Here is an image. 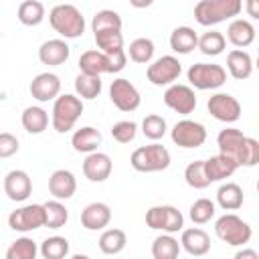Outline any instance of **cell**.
Returning a JSON list of instances; mask_svg holds the SVG:
<instances>
[{
  "label": "cell",
  "instance_id": "cell-1",
  "mask_svg": "<svg viewBox=\"0 0 259 259\" xmlns=\"http://www.w3.org/2000/svg\"><path fill=\"white\" fill-rule=\"evenodd\" d=\"M243 0H200L194 6V18L200 26H214L223 20L239 16Z\"/></svg>",
  "mask_w": 259,
  "mask_h": 259
},
{
  "label": "cell",
  "instance_id": "cell-2",
  "mask_svg": "<svg viewBox=\"0 0 259 259\" xmlns=\"http://www.w3.org/2000/svg\"><path fill=\"white\" fill-rule=\"evenodd\" d=\"M49 22L63 38H79L85 32V18L73 4H57L49 12Z\"/></svg>",
  "mask_w": 259,
  "mask_h": 259
},
{
  "label": "cell",
  "instance_id": "cell-3",
  "mask_svg": "<svg viewBox=\"0 0 259 259\" xmlns=\"http://www.w3.org/2000/svg\"><path fill=\"white\" fill-rule=\"evenodd\" d=\"M83 113V99L73 95V93H65V95H57L55 103H53V113H51V123L53 130L59 134H67L73 130V125L77 123V119Z\"/></svg>",
  "mask_w": 259,
  "mask_h": 259
},
{
  "label": "cell",
  "instance_id": "cell-4",
  "mask_svg": "<svg viewBox=\"0 0 259 259\" xmlns=\"http://www.w3.org/2000/svg\"><path fill=\"white\" fill-rule=\"evenodd\" d=\"M130 164L138 172H146V174L148 172H162L170 166V152L158 142L148 144V146H140L132 152Z\"/></svg>",
  "mask_w": 259,
  "mask_h": 259
},
{
  "label": "cell",
  "instance_id": "cell-5",
  "mask_svg": "<svg viewBox=\"0 0 259 259\" xmlns=\"http://www.w3.org/2000/svg\"><path fill=\"white\" fill-rule=\"evenodd\" d=\"M214 235L223 243H227L231 247H241V245H247L251 241L253 231H251L249 223H245L241 217H237L233 212H227V214H223V217L217 219V223H214Z\"/></svg>",
  "mask_w": 259,
  "mask_h": 259
},
{
  "label": "cell",
  "instance_id": "cell-6",
  "mask_svg": "<svg viewBox=\"0 0 259 259\" xmlns=\"http://www.w3.org/2000/svg\"><path fill=\"white\" fill-rule=\"evenodd\" d=\"M186 77L194 89L206 91V89H219L221 85H225L227 71L214 63H194L186 71Z\"/></svg>",
  "mask_w": 259,
  "mask_h": 259
},
{
  "label": "cell",
  "instance_id": "cell-7",
  "mask_svg": "<svg viewBox=\"0 0 259 259\" xmlns=\"http://www.w3.org/2000/svg\"><path fill=\"white\" fill-rule=\"evenodd\" d=\"M182 73V65L176 57L172 55H164L160 59H156L154 63L148 65L146 69V77L152 85L162 87V85H172Z\"/></svg>",
  "mask_w": 259,
  "mask_h": 259
},
{
  "label": "cell",
  "instance_id": "cell-8",
  "mask_svg": "<svg viewBox=\"0 0 259 259\" xmlns=\"http://www.w3.org/2000/svg\"><path fill=\"white\" fill-rule=\"evenodd\" d=\"M8 227L18 233H30L45 227V206L42 204H26L8 214Z\"/></svg>",
  "mask_w": 259,
  "mask_h": 259
},
{
  "label": "cell",
  "instance_id": "cell-9",
  "mask_svg": "<svg viewBox=\"0 0 259 259\" xmlns=\"http://www.w3.org/2000/svg\"><path fill=\"white\" fill-rule=\"evenodd\" d=\"M170 138L178 148H198L206 142V127L194 119H180L172 127Z\"/></svg>",
  "mask_w": 259,
  "mask_h": 259
},
{
  "label": "cell",
  "instance_id": "cell-10",
  "mask_svg": "<svg viewBox=\"0 0 259 259\" xmlns=\"http://www.w3.org/2000/svg\"><path fill=\"white\" fill-rule=\"evenodd\" d=\"M109 99H111V103H113L119 111H134V109H138L140 103H142V97H140V91L136 89V85H134L132 81L123 79V77L111 81Z\"/></svg>",
  "mask_w": 259,
  "mask_h": 259
},
{
  "label": "cell",
  "instance_id": "cell-11",
  "mask_svg": "<svg viewBox=\"0 0 259 259\" xmlns=\"http://www.w3.org/2000/svg\"><path fill=\"white\" fill-rule=\"evenodd\" d=\"M164 103L166 107H170L172 111L180 113V115H188L196 109V95L194 89L188 85H178L172 83L166 91H164Z\"/></svg>",
  "mask_w": 259,
  "mask_h": 259
},
{
  "label": "cell",
  "instance_id": "cell-12",
  "mask_svg": "<svg viewBox=\"0 0 259 259\" xmlns=\"http://www.w3.org/2000/svg\"><path fill=\"white\" fill-rule=\"evenodd\" d=\"M206 107L208 113L223 123H235L241 117V103L231 93H214L208 99Z\"/></svg>",
  "mask_w": 259,
  "mask_h": 259
},
{
  "label": "cell",
  "instance_id": "cell-13",
  "mask_svg": "<svg viewBox=\"0 0 259 259\" xmlns=\"http://www.w3.org/2000/svg\"><path fill=\"white\" fill-rule=\"evenodd\" d=\"M30 95L40 101V103H47V101H53L59 93H61V79L59 75L55 73H38L32 81H30V87H28Z\"/></svg>",
  "mask_w": 259,
  "mask_h": 259
},
{
  "label": "cell",
  "instance_id": "cell-14",
  "mask_svg": "<svg viewBox=\"0 0 259 259\" xmlns=\"http://www.w3.org/2000/svg\"><path fill=\"white\" fill-rule=\"evenodd\" d=\"M111 170H113L111 158L103 152H97V150L89 152L85 162H83V174L91 182H105L111 176Z\"/></svg>",
  "mask_w": 259,
  "mask_h": 259
},
{
  "label": "cell",
  "instance_id": "cell-15",
  "mask_svg": "<svg viewBox=\"0 0 259 259\" xmlns=\"http://www.w3.org/2000/svg\"><path fill=\"white\" fill-rule=\"evenodd\" d=\"M4 192L10 200L22 202L32 192V180L24 170H10L4 176Z\"/></svg>",
  "mask_w": 259,
  "mask_h": 259
},
{
  "label": "cell",
  "instance_id": "cell-16",
  "mask_svg": "<svg viewBox=\"0 0 259 259\" xmlns=\"http://www.w3.org/2000/svg\"><path fill=\"white\" fill-rule=\"evenodd\" d=\"M69 55H71V49L65 42V38L45 40L40 45V49H38V61L42 65H49V67H59L63 63H67L69 61Z\"/></svg>",
  "mask_w": 259,
  "mask_h": 259
},
{
  "label": "cell",
  "instance_id": "cell-17",
  "mask_svg": "<svg viewBox=\"0 0 259 259\" xmlns=\"http://www.w3.org/2000/svg\"><path fill=\"white\" fill-rule=\"evenodd\" d=\"M77 190V178L71 170H55L49 178V192L57 200H69Z\"/></svg>",
  "mask_w": 259,
  "mask_h": 259
},
{
  "label": "cell",
  "instance_id": "cell-18",
  "mask_svg": "<svg viewBox=\"0 0 259 259\" xmlns=\"http://www.w3.org/2000/svg\"><path fill=\"white\" fill-rule=\"evenodd\" d=\"M180 247L192 257H202L210 251V237L206 231H202L198 227L184 229L182 237H180Z\"/></svg>",
  "mask_w": 259,
  "mask_h": 259
},
{
  "label": "cell",
  "instance_id": "cell-19",
  "mask_svg": "<svg viewBox=\"0 0 259 259\" xmlns=\"http://www.w3.org/2000/svg\"><path fill=\"white\" fill-rule=\"evenodd\" d=\"M111 221V208L105 202H91L81 210V225L87 231H101Z\"/></svg>",
  "mask_w": 259,
  "mask_h": 259
},
{
  "label": "cell",
  "instance_id": "cell-20",
  "mask_svg": "<svg viewBox=\"0 0 259 259\" xmlns=\"http://www.w3.org/2000/svg\"><path fill=\"white\" fill-rule=\"evenodd\" d=\"M245 138L247 136L241 130H237V127H225V130H221L219 136H217L219 152L231 156L237 162V166H239V158H241V150H243Z\"/></svg>",
  "mask_w": 259,
  "mask_h": 259
},
{
  "label": "cell",
  "instance_id": "cell-21",
  "mask_svg": "<svg viewBox=\"0 0 259 259\" xmlns=\"http://www.w3.org/2000/svg\"><path fill=\"white\" fill-rule=\"evenodd\" d=\"M237 162L227 156V154H217V156H210L208 160H204V172H206V178L210 182H221L229 176H233V172L237 170Z\"/></svg>",
  "mask_w": 259,
  "mask_h": 259
},
{
  "label": "cell",
  "instance_id": "cell-22",
  "mask_svg": "<svg viewBox=\"0 0 259 259\" xmlns=\"http://www.w3.org/2000/svg\"><path fill=\"white\" fill-rule=\"evenodd\" d=\"M227 69L231 73L233 79L237 81H245L251 77L253 73V59L247 51L243 49H233L229 55H227Z\"/></svg>",
  "mask_w": 259,
  "mask_h": 259
},
{
  "label": "cell",
  "instance_id": "cell-23",
  "mask_svg": "<svg viewBox=\"0 0 259 259\" xmlns=\"http://www.w3.org/2000/svg\"><path fill=\"white\" fill-rule=\"evenodd\" d=\"M227 38L233 47L245 49L255 40V26L245 18H233L227 28Z\"/></svg>",
  "mask_w": 259,
  "mask_h": 259
},
{
  "label": "cell",
  "instance_id": "cell-24",
  "mask_svg": "<svg viewBox=\"0 0 259 259\" xmlns=\"http://www.w3.org/2000/svg\"><path fill=\"white\" fill-rule=\"evenodd\" d=\"M103 142V136L99 130L91 127V125H85L81 130H77L71 138V146L75 152H81V154H89V152H95Z\"/></svg>",
  "mask_w": 259,
  "mask_h": 259
},
{
  "label": "cell",
  "instance_id": "cell-25",
  "mask_svg": "<svg viewBox=\"0 0 259 259\" xmlns=\"http://www.w3.org/2000/svg\"><path fill=\"white\" fill-rule=\"evenodd\" d=\"M198 34L190 26H176L170 34V49L178 55H188L196 49Z\"/></svg>",
  "mask_w": 259,
  "mask_h": 259
},
{
  "label": "cell",
  "instance_id": "cell-26",
  "mask_svg": "<svg viewBox=\"0 0 259 259\" xmlns=\"http://www.w3.org/2000/svg\"><path fill=\"white\" fill-rule=\"evenodd\" d=\"M243 188L235 182H227V184H221L219 190H217V204L223 208V210H237L243 206Z\"/></svg>",
  "mask_w": 259,
  "mask_h": 259
},
{
  "label": "cell",
  "instance_id": "cell-27",
  "mask_svg": "<svg viewBox=\"0 0 259 259\" xmlns=\"http://www.w3.org/2000/svg\"><path fill=\"white\" fill-rule=\"evenodd\" d=\"M45 16H47V10L38 0H24L16 10V18L24 26H38L45 20Z\"/></svg>",
  "mask_w": 259,
  "mask_h": 259
},
{
  "label": "cell",
  "instance_id": "cell-28",
  "mask_svg": "<svg viewBox=\"0 0 259 259\" xmlns=\"http://www.w3.org/2000/svg\"><path fill=\"white\" fill-rule=\"evenodd\" d=\"M20 121L28 134H42L49 127V113L38 105H28L22 111Z\"/></svg>",
  "mask_w": 259,
  "mask_h": 259
},
{
  "label": "cell",
  "instance_id": "cell-29",
  "mask_svg": "<svg viewBox=\"0 0 259 259\" xmlns=\"http://www.w3.org/2000/svg\"><path fill=\"white\" fill-rule=\"evenodd\" d=\"M79 69H81V73L103 75V73H107V55L101 53L99 49L85 51L79 57Z\"/></svg>",
  "mask_w": 259,
  "mask_h": 259
},
{
  "label": "cell",
  "instance_id": "cell-30",
  "mask_svg": "<svg viewBox=\"0 0 259 259\" xmlns=\"http://www.w3.org/2000/svg\"><path fill=\"white\" fill-rule=\"evenodd\" d=\"M103 89L101 75H89V73H79L75 77V93L81 99H95L99 97Z\"/></svg>",
  "mask_w": 259,
  "mask_h": 259
},
{
  "label": "cell",
  "instance_id": "cell-31",
  "mask_svg": "<svg viewBox=\"0 0 259 259\" xmlns=\"http://www.w3.org/2000/svg\"><path fill=\"white\" fill-rule=\"evenodd\" d=\"M125 243H127V237H125V233L121 229H107L99 237V249L105 255L121 253L125 249Z\"/></svg>",
  "mask_w": 259,
  "mask_h": 259
},
{
  "label": "cell",
  "instance_id": "cell-32",
  "mask_svg": "<svg viewBox=\"0 0 259 259\" xmlns=\"http://www.w3.org/2000/svg\"><path fill=\"white\" fill-rule=\"evenodd\" d=\"M225 47H227V38H225V34L219 32V30H208V32H204L202 36H198V42H196V49H200V53L206 55V57H217V55H221V53L225 51Z\"/></svg>",
  "mask_w": 259,
  "mask_h": 259
},
{
  "label": "cell",
  "instance_id": "cell-33",
  "mask_svg": "<svg viewBox=\"0 0 259 259\" xmlns=\"http://www.w3.org/2000/svg\"><path fill=\"white\" fill-rule=\"evenodd\" d=\"M45 206V227L49 229H61L69 221V210L61 200H49L42 204Z\"/></svg>",
  "mask_w": 259,
  "mask_h": 259
},
{
  "label": "cell",
  "instance_id": "cell-34",
  "mask_svg": "<svg viewBox=\"0 0 259 259\" xmlns=\"http://www.w3.org/2000/svg\"><path fill=\"white\" fill-rule=\"evenodd\" d=\"M180 253V243L170 235H160L152 243V257L154 259H176Z\"/></svg>",
  "mask_w": 259,
  "mask_h": 259
},
{
  "label": "cell",
  "instance_id": "cell-35",
  "mask_svg": "<svg viewBox=\"0 0 259 259\" xmlns=\"http://www.w3.org/2000/svg\"><path fill=\"white\" fill-rule=\"evenodd\" d=\"M154 40L152 38H146V36H140V38H134L130 42V49H127V55L134 63H140V65H148L152 59H154Z\"/></svg>",
  "mask_w": 259,
  "mask_h": 259
},
{
  "label": "cell",
  "instance_id": "cell-36",
  "mask_svg": "<svg viewBox=\"0 0 259 259\" xmlns=\"http://www.w3.org/2000/svg\"><path fill=\"white\" fill-rule=\"evenodd\" d=\"M95 36V45L101 53L111 55L117 51H123V36L121 30H101V32H93Z\"/></svg>",
  "mask_w": 259,
  "mask_h": 259
},
{
  "label": "cell",
  "instance_id": "cell-37",
  "mask_svg": "<svg viewBox=\"0 0 259 259\" xmlns=\"http://www.w3.org/2000/svg\"><path fill=\"white\" fill-rule=\"evenodd\" d=\"M121 16L115 12V10H109V8H103L99 10L93 20H91V30L93 32H101V30H121Z\"/></svg>",
  "mask_w": 259,
  "mask_h": 259
},
{
  "label": "cell",
  "instance_id": "cell-38",
  "mask_svg": "<svg viewBox=\"0 0 259 259\" xmlns=\"http://www.w3.org/2000/svg\"><path fill=\"white\" fill-rule=\"evenodd\" d=\"M40 255L45 259H63L69 255V241L65 237H59V235L47 237L40 243Z\"/></svg>",
  "mask_w": 259,
  "mask_h": 259
},
{
  "label": "cell",
  "instance_id": "cell-39",
  "mask_svg": "<svg viewBox=\"0 0 259 259\" xmlns=\"http://www.w3.org/2000/svg\"><path fill=\"white\" fill-rule=\"evenodd\" d=\"M184 180L190 188L194 190H202L210 184V180L206 178V172H204V160H194L190 162L186 168H184Z\"/></svg>",
  "mask_w": 259,
  "mask_h": 259
},
{
  "label": "cell",
  "instance_id": "cell-40",
  "mask_svg": "<svg viewBox=\"0 0 259 259\" xmlns=\"http://www.w3.org/2000/svg\"><path fill=\"white\" fill-rule=\"evenodd\" d=\"M36 253H38L36 243L30 237H20L6 249V259H34Z\"/></svg>",
  "mask_w": 259,
  "mask_h": 259
},
{
  "label": "cell",
  "instance_id": "cell-41",
  "mask_svg": "<svg viewBox=\"0 0 259 259\" xmlns=\"http://www.w3.org/2000/svg\"><path fill=\"white\" fill-rule=\"evenodd\" d=\"M142 134L152 140V142H158L166 136V119L158 113H150L142 119Z\"/></svg>",
  "mask_w": 259,
  "mask_h": 259
},
{
  "label": "cell",
  "instance_id": "cell-42",
  "mask_svg": "<svg viewBox=\"0 0 259 259\" xmlns=\"http://www.w3.org/2000/svg\"><path fill=\"white\" fill-rule=\"evenodd\" d=\"M214 212H217V206H214L212 200H208V198H198V200L192 202L188 214H190V221H192L194 225H206V223L214 217Z\"/></svg>",
  "mask_w": 259,
  "mask_h": 259
},
{
  "label": "cell",
  "instance_id": "cell-43",
  "mask_svg": "<svg viewBox=\"0 0 259 259\" xmlns=\"http://www.w3.org/2000/svg\"><path fill=\"white\" fill-rule=\"evenodd\" d=\"M136 134H138V123L136 121H130V119H121L117 123L111 125V138L119 144H130L136 140Z\"/></svg>",
  "mask_w": 259,
  "mask_h": 259
},
{
  "label": "cell",
  "instance_id": "cell-44",
  "mask_svg": "<svg viewBox=\"0 0 259 259\" xmlns=\"http://www.w3.org/2000/svg\"><path fill=\"white\" fill-rule=\"evenodd\" d=\"M182 227H184L182 212L176 206H172V204H164V225H162V231L174 235V233L182 231Z\"/></svg>",
  "mask_w": 259,
  "mask_h": 259
},
{
  "label": "cell",
  "instance_id": "cell-45",
  "mask_svg": "<svg viewBox=\"0 0 259 259\" xmlns=\"http://www.w3.org/2000/svg\"><path fill=\"white\" fill-rule=\"evenodd\" d=\"M259 162V142L255 138H245L243 150H241V158H239V166H247L253 168Z\"/></svg>",
  "mask_w": 259,
  "mask_h": 259
},
{
  "label": "cell",
  "instance_id": "cell-46",
  "mask_svg": "<svg viewBox=\"0 0 259 259\" xmlns=\"http://www.w3.org/2000/svg\"><path fill=\"white\" fill-rule=\"evenodd\" d=\"M18 152V140L10 132H0V158H12Z\"/></svg>",
  "mask_w": 259,
  "mask_h": 259
},
{
  "label": "cell",
  "instance_id": "cell-47",
  "mask_svg": "<svg viewBox=\"0 0 259 259\" xmlns=\"http://www.w3.org/2000/svg\"><path fill=\"white\" fill-rule=\"evenodd\" d=\"M146 225L154 231H162V225H164V204H158V206H152L148 208L146 212Z\"/></svg>",
  "mask_w": 259,
  "mask_h": 259
},
{
  "label": "cell",
  "instance_id": "cell-48",
  "mask_svg": "<svg viewBox=\"0 0 259 259\" xmlns=\"http://www.w3.org/2000/svg\"><path fill=\"white\" fill-rule=\"evenodd\" d=\"M125 63H127L125 51H117V53L107 55V73H119V71H123Z\"/></svg>",
  "mask_w": 259,
  "mask_h": 259
},
{
  "label": "cell",
  "instance_id": "cell-49",
  "mask_svg": "<svg viewBox=\"0 0 259 259\" xmlns=\"http://www.w3.org/2000/svg\"><path fill=\"white\" fill-rule=\"evenodd\" d=\"M245 10L251 18H259V0H247Z\"/></svg>",
  "mask_w": 259,
  "mask_h": 259
},
{
  "label": "cell",
  "instance_id": "cell-50",
  "mask_svg": "<svg viewBox=\"0 0 259 259\" xmlns=\"http://www.w3.org/2000/svg\"><path fill=\"white\" fill-rule=\"evenodd\" d=\"M235 259H259V253L253 249H243V251H237Z\"/></svg>",
  "mask_w": 259,
  "mask_h": 259
},
{
  "label": "cell",
  "instance_id": "cell-51",
  "mask_svg": "<svg viewBox=\"0 0 259 259\" xmlns=\"http://www.w3.org/2000/svg\"><path fill=\"white\" fill-rule=\"evenodd\" d=\"M130 4H132L134 8H148V6L154 4V0H130Z\"/></svg>",
  "mask_w": 259,
  "mask_h": 259
}]
</instances>
